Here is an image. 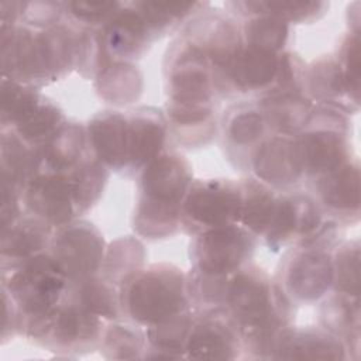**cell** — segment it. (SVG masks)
<instances>
[{"label":"cell","mask_w":361,"mask_h":361,"mask_svg":"<svg viewBox=\"0 0 361 361\" xmlns=\"http://www.w3.org/2000/svg\"><path fill=\"white\" fill-rule=\"evenodd\" d=\"M241 35L247 45L279 54L283 51L289 37V23L272 14L252 16L243 23Z\"/></svg>","instance_id":"37"},{"label":"cell","mask_w":361,"mask_h":361,"mask_svg":"<svg viewBox=\"0 0 361 361\" xmlns=\"http://www.w3.org/2000/svg\"><path fill=\"white\" fill-rule=\"evenodd\" d=\"M103 331L102 317L65 298L49 313L27 322L23 329L28 338L66 355L93 351L102 343Z\"/></svg>","instance_id":"6"},{"label":"cell","mask_w":361,"mask_h":361,"mask_svg":"<svg viewBox=\"0 0 361 361\" xmlns=\"http://www.w3.org/2000/svg\"><path fill=\"white\" fill-rule=\"evenodd\" d=\"M144 257V247L138 240L118 238L106 251L100 269L102 276L120 288L128 276L142 268Z\"/></svg>","instance_id":"35"},{"label":"cell","mask_w":361,"mask_h":361,"mask_svg":"<svg viewBox=\"0 0 361 361\" xmlns=\"http://www.w3.org/2000/svg\"><path fill=\"white\" fill-rule=\"evenodd\" d=\"M240 188L241 213L238 224L255 237H262L271 221L279 193L257 178L240 180Z\"/></svg>","instance_id":"33"},{"label":"cell","mask_w":361,"mask_h":361,"mask_svg":"<svg viewBox=\"0 0 361 361\" xmlns=\"http://www.w3.org/2000/svg\"><path fill=\"white\" fill-rule=\"evenodd\" d=\"M241 213L240 182L230 179L193 180L180 209V226L186 233H199L238 224Z\"/></svg>","instance_id":"8"},{"label":"cell","mask_w":361,"mask_h":361,"mask_svg":"<svg viewBox=\"0 0 361 361\" xmlns=\"http://www.w3.org/2000/svg\"><path fill=\"white\" fill-rule=\"evenodd\" d=\"M54 227L28 214L1 230V271L14 269L27 259L45 252Z\"/></svg>","instance_id":"26"},{"label":"cell","mask_w":361,"mask_h":361,"mask_svg":"<svg viewBox=\"0 0 361 361\" xmlns=\"http://www.w3.org/2000/svg\"><path fill=\"white\" fill-rule=\"evenodd\" d=\"M140 326L127 323L110 324L102 336V350L107 358H144L148 348L147 336Z\"/></svg>","instance_id":"39"},{"label":"cell","mask_w":361,"mask_h":361,"mask_svg":"<svg viewBox=\"0 0 361 361\" xmlns=\"http://www.w3.org/2000/svg\"><path fill=\"white\" fill-rule=\"evenodd\" d=\"M39 171L71 172L92 155L86 127L66 121L47 142L37 147Z\"/></svg>","instance_id":"28"},{"label":"cell","mask_w":361,"mask_h":361,"mask_svg":"<svg viewBox=\"0 0 361 361\" xmlns=\"http://www.w3.org/2000/svg\"><path fill=\"white\" fill-rule=\"evenodd\" d=\"M255 235L240 224L212 228L195 235L190 245L193 268L209 275L231 276L248 265Z\"/></svg>","instance_id":"9"},{"label":"cell","mask_w":361,"mask_h":361,"mask_svg":"<svg viewBox=\"0 0 361 361\" xmlns=\"http://www.w3.org/2000/svg\"><path fill=\"white\" fill-rule=\"evenodd\" d=\"M347 347L341 338L323 327H285L275 347L274 358L286 360H343Z\"/></svg>","instance_id":"25"},{"label":"cell","mask_w":361,"mask_h":361,"mask_svg":"<svg viewBox=\"0 0 361 361\" xmlns=\"http://www.w3.org/2000/svg\"><path fill=\"white\" fill-rule=\"evenodd\" d=\"M279 285L290 299L314 302L333 288V261L329 250L299 245L283 261Z\"/></svg>","instance_id":"13"},{"label":"cell","mask_w":361,"mask_h":361,"mask_svg":"<svg viewBox=\"0 0 361 361\" xmlns=\"http://www.w3.org/2000/svg\"><path fill=\"white\" fill-rule=\"evenodd\" d=\"M96 89L106 102L126 106L141 94L142 76L131 62L113 61L97 75Z\"/></svg>","instance_id":"34"},{"label":"cell","mask_w":361,"mask_h":361,"mask_svg":"<svg viewBox=\"0 0 361 361\" xmlns=\"http://www.w3.org/2000/svg\"><path fill=\"white\" fill-rule=\"evenodd\" d=\"M47 252L62 268L69 281L97 275L106 255L100 231L89 221H71L58 227Z\"/></svg>","instance_id":"11"},{"label":"cell","mask_w":361,"mask_h":361,"mask_svg":"<svg viewBox=\"0 0 361 361\" xmlns=\"http://www.w3.org/2000/svg\"><path fill=\"white\" fill-rule=\"evenodd\" d=\"M305 94L317 104L336 107L344 113L358 110L360 94L354 93L336 56H322L306 66Z\"/></svg>","instance_id":"22"},{"label":"cell","mask_w":361,"mask_h":361,"mask_svg":"<svg viewBox=\"0 0 361 361\" xmlns=\"http://www.w3.org/2000/svg\"><path fill=\"white\" fill-rule=\"evenodd\" d=\"M120 1H65L68 13L83 28H103L121 8Z\"/></svg>","instance_id":"42"},{"label":"cell","mask_w":361,"mask_h":361,"mask_svg":"<svg viewBox=\"0 0 361 361\" xmlns=\"http://www.w3.org/2000/svg\"><path fill=\"white\" fill-rule=\"evenodd\" d=\"M250 165L258 180L279 192H290L305 176L295 135H269L257 147Z\"/></svg>","instance_id":"18"},{"label":"cell","mask_w":361,"mask_h":361,"mask_svg":"<svg viewBox=\"0 0 361 361\" xmlns=\"http://www.w3.org/2000/svg\"><path fill=\"white\" fill-rule=\"evenodd\" d=\"M316 202L331 220L357 221L360 217V166L357 161H348L313 179Z\"/></svg>","instance_id":"19"},{"label":"cell","mask_w":361,"mask_h":361,"mask_svg":"<svg viewBox=\"0 0 361 361\" xmlns=\"http://www.w3.org/2000/svg\"><path fill=\"white\" fill-rule=\"evenodd\" d=\"M279 54L244 44L231 62L214 73L216 92L257 94L259 99L275 79Z\"/></svg>","instance_id":"16"},{"label":"cell","mask_w":361,"mask_h":361,"mask_svg":"<svg viewBox=\"0 0 361 361\" xmlns=\"http://www.w3.org/2000/svg\"><path fill=\"white\" fill-rule=\"evenodd\" d=\"M68 283V276L47 251L1 272V290L18 310L21 333L27 322L45 316L61 303Z\"/></svg>","instance_id":"4"},{"label":"cell","mask_w":361,"mask_h":361,"mask_svg":"<svg viewBox=\"0 0 361 361\" xmlns=\"http://www.w3.org/2000/svg\"><path fill=\"white\" fill-rule=\"evenodd\" d=\"M333 261V289L334 292L358 296L360 293V244L350 241L340 245Z\"/></svg>","instance_id":"40"},{"label":"cell","mask_w":361,"mask_h":361,"mask_svg":"<svg viewBox=\"0 0 361 361\" xmlns=\"http://www.w3.org/2000/svg\"><path fill=\"white\" fill-rule=\"evenodd\" d=\"M63 13V3L58 1L21 3L20 21L31 28H48L59 24Z\"/></svg>","instance_id":"43"},{"label":"cell","mask_w":361,"mask_h":361,"mask_svg":"<svg viewBox=\"0 0 361 361\" xmlns=\"http://www.w3.org/2000/svg\"><path fill=\"white\" fill-rule=\"evenodd\" d=\"M165 78L168 100L213 103L214 69L206 55L183 35L168 51Z\"/></svg>","instance_id":"10"},{"label":"cell","mask_w":361,"mask_h":361,"mask_svg":"<svg viewBox=\"0 0 361 361\" xmlns=\"http://www.w3.org/2000/svg\"><path fill=\"white\" fill-rule=\"evenodd\" d=\"M121 312L149 327L190 309L186 276L169 264H152L128 276L118 289Z\"/></svg>","instance_id":"3"},{"label":"cell","mask_w":361,"mask_h":361,"mask_svg":"<svg viewBox=\"0 0 361 361\" xmlns=\"http://www.w3.org/2000/svg\"><path fill=\"white\" fill-rule=\"evenodd\" d=\"M243 351L238 326L224 306L195 313L185 347L188 358L235 360Z\"/></svg>","instance_id":"14"},{"label":"cell","mask_w":361,"mask_h":361,"mask_svg":"<svg viewBox=\"0 0 361 361\" xmlns=\"http://www.w3.org/2000/svg\"><path fill=\"white\" fill-rule=\"evenodd\" d=\"M210 61L214 73L221 72L244 45L241 25L221 13H202L193 17L183 34Z\"/></svg>","instance_id":"17"},{"label":"cell","mask_w":361,"mask_h":361,"mask_svg":"<svg viewBox=\"0 0 361 361\" xmlns=\"http://www.w3.org/2000/svg\"><path fill=\"white\" fill-rule=\"evenodd\" d=\"M154 38L175 30L182 21L196 11H202L206 3H175V1H135L133 3Z\"/></svg>","instance_id":"36"},{"label":"cell","mask_w":361,"mask_h":361,"mask_svg":"<svg viewBox=\"0 0 361 361\" xmlns=\"http://www.w3.org/2000/svg\"><path fill=\"white\" fill-rule=\"evenodd\" d=\"M190 164L176 152L164 151L140 172L135 231L149 240L175 234L180 226V209L192 185Z\"/></svg>","instance_id":"2"},{"label":"cell","mask_w":361,"mask_h":361,"mask_svg":"<svg viewBox=\"0 0 361 361\" xmlns=\"http://www.w3.org/2000/svg\"><path fill=\"white\" fill-rule=\"evenodd\" d=\"M113 61L131 62L141 58L154 39L147 23L133 3H123L114 17L102 28Z\"/></svg>","instance_id":"24"},{"label":"cell","mask_w":361,"mask_h":361,"mask_svg":"<svg viewBox=\"0 0 361 361\" xmlns=\"http://www.w3.org/2000/svg\"><path fill=\"white\" fill-rule=\"evenodd\" d=\"M128 121V173L141 172L165 151L169 133L164 113L155 107H138L126 113Z\"/></svg>","instance_id":"20"},{"label":"cell","mask_w":361,"mask_h":361,"mask_svg":"<svg viewBox=\"0 0 361 361\" xmlns=\"http://www.w3.org/2000/svg\"><path fill=\"white\" fill-rule=\"evenodd\" d=\"M272 134L298 135L306 126L314 107L305 93H282L258 99Z\"/></svg>","instance_id":"29"},{"label":"cell","mask_w":361,"mask_h":361,"mask_svg":"<svg viewBox=\"0 0 361 361\" xmlns=\"http://www.w3.org/2000/svg\"><path fill=\"white\" fill-rule=\"evenodd\" d=\"M65 123L62 110L41 96L35 87L3 78L1 130L14 131L24 142L37 148Z\"/></svg>","instance_id":"7"},{"label":"cell","mask_w":361,"mask_h":361,"mask_svg":"<svg viewBox=\"0 0 361 361\" xmlns=\"http://www.w3.org/2000/svg\"><path fill=\"white\" fill-rule=\"evenodd\" d=\"M79 31L62 23L48 28L1 24L3 76L38 87L75 68Z\"/></svg>","instance_id":"1"},{"label":"cell","mask_w":361,"mask_h":361,"mask_svg":"<svg viewBox=\"0 0 361 361\" xmlns=\"http://www.w3.org/2000/svg\"><path fill=\"white\" fill-rule=\"evenodd\" d=\"M295 138L303 173L309 179L351 161L348 121L345 113L336 107L314 104L305 128Z\"/></svg>","instance_id":"5"},{"label":"cell","mask_w":361,"mask_h":361,"mask_svg":"<svg viewBox=\"0 0 361 361\" xmlns=\"http://www.w3.org/2000/svg\"><path fill=\"white\" fill-rule=\"evenodd\" d=\"M63 298L106 320H117L123 314L117 286L103 276L93 275L79 281H69Z\"/></svg>","instance_id":"30"},{"label":"cell","mask_w":361,"mask_h":361,"mask_svg":"<svg viewBox=\"0 0 361 361\" xmlns=\"http://www.w3.org/2000/svg\"><path fill=\"white\" fill-rule=\"evenodd\" d=\"M195 313L183 310L169 319L147 327V354L144 358H179L185 357L186 341L192 329Z\"/></svg>","instance_id":"32"},{"label":"cell","mask_w":361,"mask_h":361,"mask_svg":"<svg viewBox=\"0 0 361 361\" xmlns=\"http://www.w3.org/2000/svg\"><path fill=\"white\" fill-rule=\"evenodd\" d=\"M317 202L299 192H279L276 204L262 235L267 245L279 250L290 243H302L326 221Z\"/></svg>","instance_id":"15"},{"label":"cell","mask_w":361,"mask_h":361,"mask_svg":"<svg viewBox=\"0 0 361 361\" xmlns=\"http://www.w3.org/2000/svg\"><path fill=\"white\" fill-rule=\"evenodd\" d=\"M271 128L258 103H243L233 107L223 121L224 144L228 155L238 164L251 161L257 147L271 135Z\"/></svg>","instance_id":"23"},{"label":"cell","mask_w":361,"mask_h":361,"mask_svg":"<svg viewBox=\"0 0 361 361\" xmlns=\"http://www.w3.org/2000/svg\"><path fill=\"white\" fill-rule=\"evenodd\" d=\"M89 148L107 169L128 173V121L126 113L104 110L86 126Z\"/></svg>","instance_id":"21"},{"label":"cell","mask_w":361,"mask_h":361,"mask_svg":"<svg viewBox=\"0 0 361 361\" xmlns=\"http://www.w3.org/2000/svg\"><path fill=\"white\" fill-rule=\"evenodd\" d=\"M21 203L27 214L45 221L54 228L80 216L71 172H37L23 188Z\"/></svg>","instance_id":"12"},{"label":"cell","mask_w":361,"mask_h":361,"mask_svg":"<svg viewBox=\"0 0 361 361\" xmlns=\"http://www.w3.org/2000/svg\"><path fill=\"white\" fill-rule=\"evenodd\" d=\"M165 117L169 131L188 148L207 144L216 131L213 103L168 100Z\"/></svg>","instance_id":"27"},{"label":"cell","mask_w":361,"mask_h":361,"mask_svg":"<svg viewBox=\"0 0 361 361\" xmlns=\"http://www.w3.org/2000/svg\"><path fill=\"white\" fill-rule=\"evenodd\" d=\"M324 330L341 338L347 350H358L360 343V300L338 292L329 295L319 312Z\"/></svg>","instance_id":"31"},{"label":"cell","mask_w":361,"mask_h":361,"mask_svg":"<svg viewBox=\"0 0 361 361\" xmlns=\"http://www.w3.org/2000/svg\"><path fill=\"white\" fill-rule=\"evenodd\" d=\"M305 72L306 63L299 55L282 51L279 54L275 79L271 87L261 97L282 93H305Z\"/></svg>","instance_id":"41"},{"label":"cell","mask_w":361,"mask_h":361,"mask_svg":"<svg viewBox=\"0 0 361 361\" xmlns=\"http://www.w3.org/2000/svg\"><path fill=\"white\" fill-rule=\"evenodd\" d=\"M113 59L109 55L102 28H83L78 34L75 68L86 79H96Z\"/></svg>","instance_id":"38"}]
</instances>
